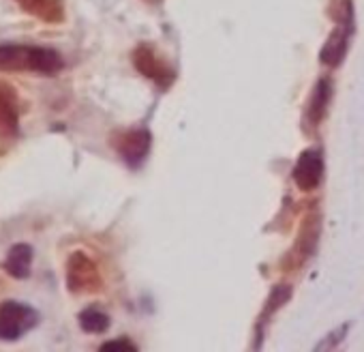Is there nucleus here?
Masks as SVG:
<instances>
[{
  "instance_id": "f257e3e1",
  "label": "nucleus",
  "mask_w": 364,
  "mask_h": 352,
  "mask_svg": "<svg viewBox=\"0 0 364 352\" xmlns=\"http://www.w3.org/2000/svg\"><path fill=\"white\" fill-rule=\"evenodd\" d=\"M63 69H65V61L54 48L22 46V43L0 46V73L31 71V73L54 78Z\"/></svg>"
},
{
  "instance_id": "9b49d317",
  "label": "nucleus",
  "mask_w": 364,
  "mask_h": 352,
  "mask_svg": "<svg viewBox=\"0 0 364 352\" xmlns=\"http://www.w3.org/2000/svg\"><path fill=\"white\" fill-rule=\"evenodd\" d=\"M77 322H80V328L84 333H92V335L105 333L109 328V316L105 311H101L99 307L82 309L80 316H77Z\"/></svg>"
},
{
  "instance_id": "6e6552de",
  "label": "nucleus",
  "mask_w": 364,
  "mask_h": 352,
  "mask_svg": "<svg viewBox=\"0 0 364 352\" xmlns=\"http://www.w3.org/2000/svg\"><path fill=\"white\" fill-rule=\"evenodd\" d=\"M18 7L43 24L58 26L67 20L65 0H16Z\"/></svg>"
},
{
  "instance_id": "20e7f679",
  "label": "nucleus",
  "mask_w": 364,
  "mask_h": 352,
  "mask_svg": "<svg viewBox=\"0 0 364 352\" xmlns=\"http://www.w3.org/2000/svg\"><path fill=\"white\" fill-rule=\"evenodd\" d=\"M150 142H152V138L146 129H131V131L118 133L112 140V146L127 161V165L137 167L146 159V155L150 150Z\"/></svg>"
},
{
  "instance_id": "9d476101",
  "label": "nucleus",
  "mask_w": 364,
  "mask_h": 352,
  "mask_svg": "<svg viewBox=\"0 0 364 352\" xmlns=\"http://www.w3.org/2000/svg\"><path fill=\"white\" fill-rule=\"evenodd\" d=\"M349 37H351V24H338L330 33L326 46L321 48V63L328 67L341 65V61L345 58L347 46H349Z\"/></svg>"
},
{
  "instance_id": "7ed1b4c3",
  "label": "nucleus",
  "mask_w": 364,
  "mask_h": 352,
  "mask_svg": "<svg viewBox=\"0 0 364 352\" xmlns=\"http://www.w3.org/2000/svg\"><path fill=\"white\" fill-rule=\"evenodd\" d=\"M65 277L71 294H97L103 288V277L97 262L84 252H73L69 256Z\"/></svg>"
},
{
  "instance_id": "39448f33",
  "label": "nucleus",
  "mask_w": 364,
  "mask_h": 352,
  "mask_svg": "<svg viewBox=\"0 0 364 352\" xmlns=\"http://www.w3.org/2000/svg\"><path fill=\"white\" fill-rule=\"evenodd\" d=\"M323 179V159L317 150H304L294 167V183L300 192H313Z\"/></svg>"
},
{
  "instance_id": "1a4fd4ad",
  "label": "nucleus",
  "mask_w": 364,
  "mask_h": 352,
  "mask_svg": "<svg viewBox=\"0 0 364 352\" xmlns=\"http://www.w3.org/2000/svg\"><path fill=\"white\" fill-rule=\"evenodd\" d=\"M33 260H35V247L31 243H16L7 252L3 269L14 279H28L33 273Z\"/></svg>"
},
{
  "instance_id": "ddd939ff",
  "label": "nucleus",
  "mask_w": 364,
  "mask_h": 352,
  "mask_svg": "<svg viewBox=\"0 0 364 352\" xmlns=\"http://www.w3.org/2000/svg\"><path fill=\"white\" fill-rule=\"evenodd\" d=\"M347 331H349V324H341L338 328H334L332 333H328V335L315 346V350H317V352H321V350H334V348L345 339Z\"/></svg>"
},
{
  "instance_id": "f8f14e48",
  "label": "nucleus",
  "mask_w": 364,
  "mask_h": 352,
  "mask_svg": "<svg viewBox=\"0 0 364 352\" xmlns=\"http://www.w3.org/2000/svg\"><path fill=\"white\" fill-rule=\"evenodd\" d=\"M328 101H330V82L328 80H319L315 90H313V95H311V103H309V116H311L313 125H317L323 118Z\"/></svg>"
},
{
  "instance_id": "4468645a",
  "label": "nucleus",
  "mask_w": 364,
  "mask_h": 352,
  "mask_svg": "<svg viewBox=\"0 0 364 352\" xmlns=\"http://www.w3.org/2000/svg\"><path fill=\"white\" fill-rule=\"evenodd\" d=\"M99 350L101 352H133V350H137V346L129 339H109V341L101 343Z\"/></svg>"
},
{
  "instance_id": "2eb2a0df",
  "label": "nucleus",
  "mask_w": 364,
  "mask_h": 352,
  "mask_svg": "<svg viewBox=\"0 0 364 352\" xmlns=\"http://www.w3.org/2000/svg\"><path fill=\"white\" fill-rule=\"evenodd\" d=\"M148 3H159V0H148Z\"/></svg>"
},
{
  "instance_id": "423d86ee",
  "label": "nucleus",
  "mask_w": 364,
  "mask_h": 352,
  "mask_svg": "<svg viewBox=\"0 0 364 352\" xmlns=\"http://www.w3.org/2000/svg\"><path fill=\"white\" fill-rule=\"evenodd\" d=\"M133 65L144 78H148L161 86H167L173 80V73L169 71V67L156 56V52L150 46H139L133 52Z\"/></svg>"
},
{
  "instance_id": "0eeeda50",
  "label": "nucleus",
  "mask_w": 364,
  "mask_h": 352,
  "mask_svg": "<svg viewBox=\"0 0 364 352\" xmlns=\"http://www.w3.org/2000/svg\"><path fill=\"white\" fill-rule=\"evenodd\" d=\"M20 133V101L16 88L0 82V138H16Z\"/></svg>"
},
{
  "instance_id": "f03ea898",
  "label": "nucleus",
  "mask_w": 364,
  "mask_h": 352,
  "mask_svg": "<svg viewBox=\"0 0 364 352\" xmlns=\"http://www.w3.org/2000/svg\"><path fill=\"white\" fill-rule=\"evenodd\" d=\"M41 322V314L20 301H5L0 305V341H18Z\"/></svg>"
}]
</instances>
